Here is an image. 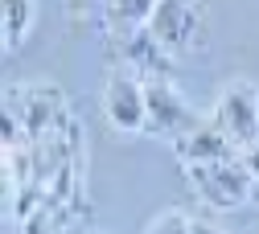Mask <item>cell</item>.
<instances>
[{
    "label": "cell",
    "mask_w": 259,
    "mask_h": 234,
    "mask_svg": "<svg viewBox=\"0 0 259 234\" xmlns=\"http://www.w3.org/2000/svg\"><path fill=\"white\" fill-rule=\"evenodd\" d=\"M189 173V185L198 193V202L214 214H231V210H243L255 202V181L247 173L243 156H226V160H210V164H193Z\"/></svg>",
    "instance_id": "1"
},
{
    "label": "cell",
    "mask_w": 259,
    "mask_h": 234,
    "mask_svg": "<svg viewBox=\"0 0 259 234\" xmlns=\"http://www.w3.org/2000/svg\"><path fill=\"white\" fill-rule=\"evenodd\" d=\"M144 95H148V123H144V136H156L165 144H177L185 131H193L202 119L185 103V95L173 86L169 74H152L144 78Z\"/></svg>",
    "instance_id": "2"
},
{
    "label": "cell",
    "mask_w": 259,
    "mask_h": 234,
    "mask_svg": "<svg viewBox=\"0 0 259 234\" xmlns=\"http://www.w3.org/2000/svg\"><path fill=\"white\" fill-rule=\"evenodd\" d=\"M103 119L119 136H144L148 95H144V74H136L132 66L107 74V82H103Z\"/></svg>",
    "instance_id": "3"
},
{
    "label": "cell",
    "mask_w": 259,
    "mask_h": 234,
    "mask_svg": "<svg viewBox=\"0 0 259 234\" xmlns=\"http://www.w3.org/2000/svg\"><path fill=\"white\" fill-rule=\"evenodd\" d=\"M210 123H214L239 152L251 148V144H259V90H255V82L235 78L231 86L214 99Z\"/></svg>",
    "instance_id": "4"
},
{
    "label": "cell",
    "mask_w": 259,
    "mask_h": 234,
    "mask_svg": "<svg viewBox=\"0 0 259 234\" xmlns=\"http://www.w3.org/2000/svg\"><path fill=\"white\" fill-rule=\"evenodd\" d=\"M202 29H206L202 0H156L152 21H148V33L169 54H189L202 41Z\"/></svg>",
    "instance_id": "5"
},
{
    "label": "cell",
    "mask_w": 259,
    "mask_h": 234,
    "mask_svg": "<svg viewBox=\"0 0 259 234\" xmlns=\"http://www.w3.org/2000/svg\"><path fill=\"white\" fill-rule=\"evenodd\" d=\"M13 111V103H9ZM25 127V136H46V131H54L62 123V115H66V103H62V90L54 86H25L21 90V111H13Z\"/></svg>",
    "instance_id": "6"
},
{
    "label": "cell",
    "mask_w": 259,
    "mask_h": 234,
    "mask_svg": "<svg viewBox=\"0 0 259 234\" xmlns=\"http://www.w3.org/2000/svg\"><path fill=\"white\" fill-rule=\"evenodd\" d=\"M173 152H177V160H181V169H193V164H210V160H226V156H239V148L226 140L210 119H202L193 131H185V136L173 144Z\"/></svg>",
    "instance_id": "7"
},
{
    "label": "cell",
    "mask_w": 259,
    "mask_h": 234,
    "mask_svg": "<svg viewBox=\"0 0 259 234\" xmlns=\"http://www.w3.org/2000/svg\"><path fill=\"white\" fill-rule=\"evenodd\" d=\"M156 0H107V29L123 33V37H136L148 29Z\"/></svg>",
    "instance_id": "8"
},
{
    "label": "cell",
    "mask_w": 259,
    "mask_h": 234,
    "mask_svg": "<svg viewBox=\"0 0 259 234\" xmlns=\"http://www.w3.org/2000/svg\"><path fill=\"white\" fill-rule=\"evenodd\" d=\"M0 13H5V50L13 54L29 37V29H33L37 0H0Z\"/></svg>",
    "instance_id": "9"
},
{
    "label": "cell",
    "mask_w": 259,
    "mask_h": 234,
    "mask_svg": "<svg viewBox=\"0 0 259 234\" xmlns=\"http://www.w3.org/2000/svg\"><path fill=\"white\" fill-rule=\"evenodd\" d=\"M144 234H193V218L169 206V210H160V214L144 226Z\"/></svg>",
    "instance_id": "10"
},
{
    "label": "cell",
    "mask_w": 259,
    "mask_h": 234,
    "mask_svg": "<svg viewBox=\"0 0 259 234\" xmlns=\"http://www.w3.org/2000/svg\"><path fill=\"white\" fill-rule=\"evenodd\" d=\"M239 156H243V164H247V173H251V181H255V189H259V144L243 148Z\"/></svg>",
    "instance_id": "11"
},
{
    "label": "cell",
    "mask_w": 259,
    "mask_h": 234,
    "mask_svg": "<svg viewBox=\"0 0 259 234\" xmlns=\"http://www.w3.org/2000/svg\"><path fill=\"white\" fill-rule=\"evenodd\" d=\"M95 5H107V0H66V13H70L74 21H82V17H87Z\"/></svg>",
    "instance_id": "12"
},
{
    "label": "cell",
    "mask_w": 259,
    "mask_h": 234,
    "mask_svg": "<svg viewBox=\"0 0 259 234\" xmlns=\"http://www.w3.org/2000/svg\"><path fill=\"white\" fill-rule=\"evenodd\" d=\"M193 234H226L222 226H214V222H202V218H193Z\"/></svg>",
    "instance_id": "13"
}]
</instances>
